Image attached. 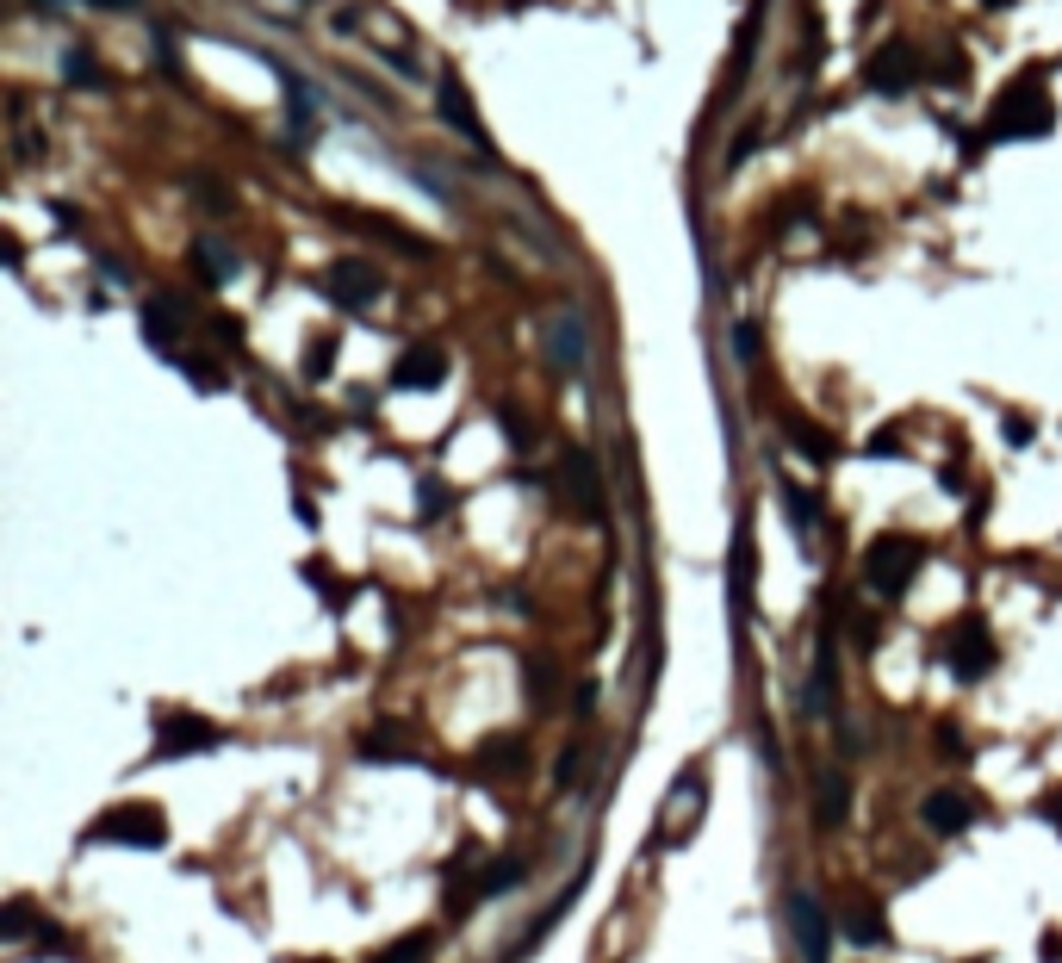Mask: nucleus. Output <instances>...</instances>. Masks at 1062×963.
Returning a JSON list of instances; mask_svg holds the SVG:
<instances>
[{
  "label": "nucleus",
  "mask_w": 1062,
  "mask_h": 963,
  "mask_svg": "<svg viewBox=\"0 0 1062 963\" xmlns=\"http://www.w3.org/2000/svg\"><path fill=\"white\" fill-rule=\"evenodd\" d=\"M1050 131H1056V100H1050L1044 75L1031 69V75H1019L1013 88L994 100V112H988V137L1013 143V137H1050Z\"/></svg>",
  "instance_id": "obj_1"
},
{
  "label": "nucleus",
  "mask_w": 1062,
  "mask_h": 963,
  "mask_svg": "<svg viewBox=\"0 0 1062 963\" xmlns=\"http://www.w3.org/2000/svg\"><path fill=\"white\" fill-rule=\"evenodd\" d=\"M88 839H106V846H137V852H162L169 846V815L156 802H112L106 815L88 821Z\"/></svg>",
  "instance_id": "obj_2"
},
{
  "label": "nucleus",
  "mask_w": 1062,
  "mask_h": 963,
  "mask_svg": "<svg viewBox=\"0 0 1062 963\" xmlns=\"http://www.w3.org/2000/svg\"><path fill=\"white\" fill-rule=\"evenodd\" d=\"M920 566H926V547L913 535H882L864 553V585H870L876 597H901V591L920 578Z\"/></svg>",
  "instance_id": "obj_3"
},
{
  "label": "nucleus",
  "mask_w": 1062,
  "mask_h": 963,
  "mask_svg": "<svg viewBox=\"0 0 1062 963\" xmlns=\"http://www.w3.org/2000/svg\"><path fill=\"white\" fill-rule=\"evenodd\" d=\"M944 665H951V678L976 684L982 672H994V634H988L976 616L957 622V628L944 634Z\"/></svg>",
  "instance_id": "obj_4"
},
{
  "label": "nucleus",
  "mask_w": 1062,
  "mask_h": 963,
  "mask_svg": "<svg viewBox=\"0 0 1062 963\" xmlns=\"http://www.w3.org/2000/svg\"><path fill=\"white\" fill-rule=\"evenodd\" d=\"M913 81H920V50L901 44V38L882 44L870 63H864V88H870V94H907Z\"/></svg>",
  "instance_id": "obj_5"
},
{
  "label": "nucleus",
  "mask_w": 1062,
  "mask_h": 963,
  "mask_svg": "<svg viewBox=\"0 0 1062 963\" xmlns=\"http://www.w3.org/2000/svg\"><path fill=\"white\" fill-rule=\"evenodd\" d=\"M324 293L336 305H355L360 311V305H374L379 293H386V274H379L374 262H336V268L324 274Z\"/></svg>",
  "instance_id": "obj_6"
},
{
  "label": "nucleus",
  "mask_w": 1062,
  "mask_h": 963,
  "mask_svg": "<svg viewBox=\"0 0 1062 963\" xmlns=\"http://www.w3.org/2000/svg\"><path fill=\"white\" fill-rule=\"evenodd\" d=\"M156 734H162V740H156V752H162V758H181V752H212V746L224 740V734H218L212 721H205V715H181V709H174V715H162V727H156Z\"/></svg>",
  "instance_id": "obj_7"
},
{
  "label": "nucleus",
  "mask_w": 1062,
  "mask_h": 963,
  "mask_svg": "<svg viewBox=\"0 0 1062 963\" xmlns=\"http://www.w3.org/2000/svg\"><path fill=\"white\" fill-rule=\"evenodd\" d=\"M436 94H441V119H448V125L453 131H460V137H467V143H479V150H491V131H484V119H479V112H472V94H467V81H460V75H453V69H448V75H441L436 81Z\"/></svg>",
  "instance_id": "obj_8"
},
{
  "label": "nucleus",
  "mask_w": 1062,
  "mask_h": 963,
  "mask_svg": "<svg viewBox=\"0 0 1062 963\" xmlns=\"http://www.w3.org/2000/svg\"><path fill=\"white\" fill-rule=\"evenodd\" d=\"M789 926H796V945L808 963H827L833 957V926L820 914V901L814 895H789Z\"/></svg>",
  "instance_id": "obj_9"
},
{
  "label": "nucleus",
  "mask_w": 1062,
  "mask_h": 963,
  "mask_svg": "<svg viewBox=\"0 0 1062 963\" xmlns=\"http://www.w3.org/2000/svg\"><path fill=\"white\" fill-rule=\"evenodd\" d=\"M441 379H448V355L441 348H410V355H398V367H391V386H405V392H436Z\"/></svg>",
  "instance_id": "obj_10"
},
{
  "label": "nucleus",
  "mask_w": 1062,
  "mask_h": 963,
  "mask_svg": "<svg viewBox=\"0 0 1062 963\" xmlns=\"http://www.w3.org/2000/svg\"><path fill=\"white\" fill-rule=\"evenodd\" d=\"M920 821H926V833H969V821H976V796L932 790V796H926V808H920Z\"/></svg>",
  "instance_id": "obj_11"
},
{
  "label": "nucleus",
  "mask_w": 1062,
  "mask_h": 963,
  "mask_svg": "<svg viewBox=\"0 0 1062 963\" xmlns=\"http://www.w3.org/2000/svg\"><path fill=\"white\" fill-rule=\"evenodd\" d=\"M548 355H553V367H565V373L584 361V317L572 311V305L548 324Z\"/></svg>",
  "instance_id": "obj_12"
},
{
  "label": "nucleus",
  "mask_w": 1062,
  "mask_h": 963,
  "mask_svg": "<svg viewBox=\"0 0 1062 963\" xmlns=\"http://www.w3.org/2000/svg\"><path fill=\"white\" fill-rule=\"evenodd\" d=\"M565 485H572V504H579V516H596V504H603V491H596V467L584 448H565Z\"/></svg>",
  "instance_id": "obj_13"
},
{
  "label": "nucleus",
  "mask_w": 1062,
  "mask_h": 963,
  "mask_svg": "<svg viewBox=\"0 0 1062 963\" xmlns=\"http://www.w3.org/2000/svg\"><path fill=\"white\" fill-rule=\"evenodd\" d=\"M845 815H851V783H845L839 771H827L820 777V808H814V821L833 833V827H845Z\"/></svg>",
  "instance_id": "obj_14"
},
{
  "label": "nucleus",
  "mask_w": 1062,
  "mask_h": 963,
  "mask_svg": "<svg viewBox=\"0 0 1062 963\" xmlns=\"http://www.w3.org/2000/svg\"><path fill=\"white\" fill-rule=\"evenodd\" d=\"M845 939H858V945H882L889 932H882V908H870V901H845Z\"/></svg>",
  "instance_id": "obj_15"
},
{
  "label": "nucleus",
  "mask_w": 1062,
  "mask_h": 963,
  "mask_svg": "<svg viewBox=\"0 0 1062 963\" xmlns=\"http://www.w3.org/2000/svg\"><path fill=\"white\" fill-rule=\"evenodd\" d=\"M174 330H181V305H174V299L143 305V336H150L156 348H174Z\"/></svg>",
  "instance_id": "obj_16"
},
{
  "label": "nucleus",
  "mask_w": 1062,
  "mask_h": 963,
  "mask_svg": "<svg viewBox=\"0 0 1062 963\" xmlns=\"http://www.w3.org/2000/svg\"><path fill=\"white\" fill-rule=\"evenodd\" d=\"M193 268H205V280H231V274H236V255L224 249V243L200 237V243H193Z\"/></svg>",
  "instance_id": "obj_17"
},
{
  "label": "nucleus",
  "mask_w": 1062,
  "mask_h": 963,
  "mask_svg": "<svg viewBox=\"0 0 1062 963\" xmlns=\"http://www.w3.org/2000/svg\"><path fill=\"white\" fill-rule=\"evenodd\" d=\"M789 442H801L808 448V460H833V442L820 436V429L808 423V417H789Z\"/></svg>",
  "instance_id": "obj_18"
},
{
  "label": "nucleus",
  "mask_w": 1062,
  "mask_h": 963,
  "mask_svg": "<svg viewBox=\"0 0 1062 963\" xmlns=\"http://www.w3.org/2000/svg\"><path fill=\"white\" fill-rule=\"evenodd\" d=\"M63 81H75V88H106V75L88 63V50H63Z\"/></svg>",
  "instance_id": "obj_19"
},
{
  "label": "nucleus",
  "mask_w": 1062,
  "mask_h": 963,
  "mask_svg": "<svg viewBox=\"0 0 1062 963\" xmlns=\"http://www.w3.org/2000/svg\"><path fill=\"white\" fill-rule=\"evenodd\" d=\"M783 510H789V522H796L801 535L814 529V498H808L801 485H783Z\"/></svg>",
  "instance_id": "obj_20"
},
{
  "label": "nucleus",
  "mask_w": 1062,
  "mask_h": 963,
  "mask_svg": "<svg viewBox=\"0 0 1062 963\" xmlns=\"http://www.w3.org/2000/svg\"><path fill=\"white\" fill-rule=\"evenodd\" d=\"M429 957V932H410L405 945H391V951H379L374 963H422Z\"/></svg>",
  "instance_id": "obj_21"
},
{
  "label": "nucleus",
  "mask_w": 1062,
  "mask_h": 963,
  "mask_svg": "<svg viewBox=\"0 0 1062 963\" xmlns=\"http://www.w3.org/2000/svg\"><path fill=\"white\" fill-rule=\"evenodd\" d=\"M515 883H522V864H515V858H510V864H491V870H484V895H498V889H515Z\"/></svg>",
  "instance_id": "obj_22"
},
{
  "label": "nucleus",
  "mask_w": 1062,
  "mask_h": 963,
  "mask_svg": "<svg viewBox=\"0 0 1062 963\" xmlns=\"http://www.w3.org/2000/svg\"><path fill=\"white\" fill-rule=\"evenodd\" d=\"M25 920H32V901H7V914H0L7 939H25Z\"/></svg>",
  "instance_id": "obj_23"
},
{
  "label": "nucleus",
  "mask_w": 1062,
  "mask_h": 963,
  "mask_svg": "<svg viewBox=\"0 0 1062 963\" xmlns=\"http://www.w3.org/2000/svg\"><path fill=\"white\" fill-rule=\"evenodd\" d=\"M734 355L739 361H758V330L752 324H734Z\"/></svg>",
  "instance_id": "obj_24"
},
{
  "label": "nucleus",
  "mask_w": 1062,
  "mask_h": 963,
  "mask_svg": "<svg viewBox=\"0 0 1062 963\" xmlns=\"http://www.w3.org/2000/svg\"><path fill=\"white\" fill-rule=\"evenodd\" d=\"M329 355H336V342H317V348H312V367H305V373L324 379V373H329Z\"/></svg>",
  "instance_id": "obj_25"
},
{
  "label": "nucleus",
  "mask_w": 1062,
  "mask_h": 963,
  "mask_svg": "<svg viewBox=\"0 0 1062 963\" xmlns=\"http://www.w3.org/2000/svg\"><path fill=\"white\" fill-rule=\"evenodd\" d=\"M1038 815H1044V821L1062 833V790H1056V796H1044V802H1038Z\"/></svg>",
  "instance_id": "obj_26"
},
{
  "label": "nucleus",
  "mask_w": 1062,
  "mask_h": 963,
  "mask_svg": "<svg viewBox=\"0 0 1062 963\" xmlns=\"http://www.w3.org/2000/svg\"><path fill=\"white\" fill-rule=\"evenodd\" d=\"M436 510H441V485L436 479H422V516H436Z\"/></svg>",
  "instance_id": "obj_27"
},
{
  "label": "nucleus",
  "mask_w": 1062,
  "mask_h": 963,
  "mask_svg": "<svg viewBox=\"0 0 1062 963\" xmlns=\"http://www.w3.org/2000/svg\"><path fill=\"white\" fill-rule=\"evenodd\" d=\"M1007 442H1019V448L1031 442V423H1025V417H1007Z\"/></svg>",
  "instance_id": "obj_28"
},
{
  "label": "nucleus",
  "mask_w": 1062,
  "mask_h": 963,
  "mask_svg": "<svg viewBox=\"0 0 1062 963\" xmlns=\"http://www.w3.org/2000/svg\"><path fill=\"white\" fill-rule=\"evenodd\" d=\"M88 7H106V13H131V7H143V0H88Z\"/></svg>",
  "instance_id": "obj_29"
},
{
  "label": "nucleus",
  "mask_w": 1062,
  "mask_h": 963,
  "mask_svg": "<svg viewBox=\"0 0 1062 963\" xmlns=\"http://www.w3.org/2000/svg\"><path fill=\"white\" fill-rule=\"evenodd\" d=\"M988 7H1007V0H988Z\"/></svg>",
  "instance_id": "obj_30"
}]
</instances>
